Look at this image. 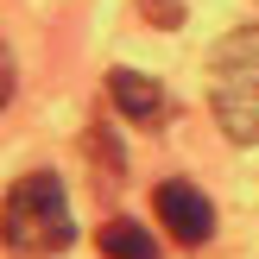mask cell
<instances>
[{
	"instance_id": "obj_4",
	"label": "cell",
	"mask_w": 259,
	"mask_h": 259,
	"mask_svg": "<svg viewBox=\"0 0 259 259\" xmlns=\"http://www.w3.org/2000/svg\"><path fill=\"white\" fill-rule=\"evenodd\" d=\"M108 95H114V108H120L126 120H139V126L164 120V89L152 82V76H139V70H108Z\"/></svg>"
},
{
	"instance_id": "obj_5",
	"label": "cell",
	"mask_w": 259,
	"mask_h": 259,
	"mask_svg": "<svg viewBox=\"0 0 259 259\" xmlns=\"http://www.w3.org/2000/svg\"><path fill=\"white\" fill-rule=\"evenodd\" d=\"M101 259H158V240H152V228L126 222V215H114V222H101Z\"/></svg>"
},
{
	"instance_id": "obj_1",
	"label": "cell",
	"mask_w": 259,
	"mask_h": 259,
	"mask_svg": "<svg viewBox=\"0 0 259 259\" xmlns=\"http://www.w3.org/2000/svg\"><path fill=\"white\" fill-rule=\"evenodd\" d=\"M70 240H76V222H70L63 184L51 171H25L0 202V247L13 259H57Z\"/></svg>"
},
{
	"instance_id": "obj_6",
	"label": "cell",
	"mask_w": 259,
	"mask_h": 259,
	"mask_svg": "<svg viewBox=\"0 0 259 259\" xmlns=\"http://www.w3.org/2000/svg\"><path fill=\"white\" fill-rule=\"evenodd\" d=\"M13 101V57H7V45H0V108Z\"/></svg>"
},
{
	"instance_id": "obj_3",
	"label": "cell",
	"mask_w": 259,
	"mask_h": 259,
	"mask_svg": "<svg viewBox=\"0 0 259 259\" xmlns=\"http://www.w3.org/2000/svg\"><path fill=\"white\" fill-rule=\"evenodd\" d=\"M152 209H158V222L171 228L177 247H202V240L215 234V209H209V196H202L196 184H184V177H171V184L152 190Z\"/></svg>"
},
{
	"instance_id": "obj_2",
	"label": "cell",
	"mask_w": 259,
	"mask_h": 259,
	"mask_svg": "<svg viewBox=\"0 0 259 259\" xmlns=\"http://www.w3.org/2000/svg\"><path fill=\"white\" fill-rule=\"evenodd\" d=\"M215 120L240 139V146H259V25L234 32L222 51H215Z\"/></svg>"
}]
</instances>
